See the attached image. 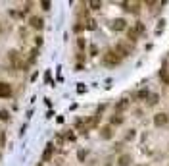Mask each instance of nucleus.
I'll return each instance as SVG.
<instances>
[{
  "mask_svg": "<svg viewBox=\"0 0 169 166\" xmlns=\"http://www.w3.org/2000/svg\"><path fill=\"white\" fill-rule=\"evenodd\" d=\"M104 64L106 66H119L121 64V56L115 52V50H108L104 54Z\"/></svg>",
  "mask_w": 169,
  "mask_h": 166,
  "instance_id": "nucleus-1",
  "label": "nucleus"
},
{
  "mask_svg": "<svg viewBox=\"0 0 169 166\" xmlns=\"http://www.w3.org/2000/svg\"><path fill=\"white\" fill-rule=\"evenodd\" d=\"M115 52L119 54L121 58L123 56H129L131 52H133V43H127V45H125V43H119V45L115 47Z\"/></svg>",
  "mask_w": 169,
  "mask_h": 166,
  "instance_id": "nucleus-2",
  "label": "nucleus"
},
{
  "mask_svg": "<svg viewBox=\"0 0 169 166\" xmlns=\"http://www.w3.org/2000/svg\"><path fill=\"white\" fill-rule=\"evenodd\" d=\"M109 27H112L113 31H125L127 29V21H125L123 18H117V19H113L112 23H109Z\"/></svg>",
  "mask_w": 169,
  "mask_h": 166,
  "instance_id": "nucleus-3",
  "label": "nucleus"
},
{
  "mask_svg": "<svg viewBox=\"0 0 169 166\" xmlns=\"http://www.w3.org/2000/svg\"><path fill=\"white\" fill-rule=\"evenodd\" d=\"M8 97H12V85L0 81V99H8Z\"/></svg>",
  "mask_w": 169,
  "mask_h": 166,
  "instance_id": "nucleus-4",
  "label": "nucleus"
},
{
  "mask_svg": "<svg viewBox=\"0 0 169 166\" xmlns=\"http://www.w3.org/2000/svg\"><path fill=\"white\" fill-rule=\"evenodd\" d=\"M169 122V118H167V114H163V112H158L156 116H154V124L156 126H165Z\"/></svg>",
  "mask_w": 169,
  "mask_h": 166,
  "instance_id": "nucleus-5",
  "label": "nucleus"
},
{
  "mask_svg": "<svg viewBox=\"0 0 169 166\" xmlns=\"http://www.w3.org/2000/svg\"><path fill=\"white\" fill-rule=\"evenodd\" d=\"M131 162H133L131 155H121L119 158H117V164H119V166H131Z\"/></svg>",
  "mask_w": 169,
  "mask_h": 166,
  "instance_id": "nucleus-6",
  "label": "nucleus"
},
{
  "mask_svg": "<svg viewBox=\"0 0 169 166\" xmlns=\"http://www.w3.org/2000/svg\"><path fill=\"white\" fill-rule=\"evenodd\" d=\"M100 135H102V139H112V137H113L112 126H104V128H102V132H100Z\"/></svg>",
  "mask_w": 169,
  "mask_h": 166,
  "instance_id": "nucleus-7",
  "label": "nucleus"
},
{
  "mask_svg": "<svg viewBox=\"0 0 169 166\" xmlns=\"http://www.w3.org/2000/svg\"><path fill=\"white\" fill-rule=\"evenodd\" d=\"M42 25H44L42 18H36V16L31 18V27H35V29H42Z\"/></svg>",
  "mask_w": 169,
  "mask_h": 166,
  "instance_id": "nucleus-8",
  "label": "nucleus"
},
{
  "mask_svg": "<svg viewBox=\"0 0 169 166\" xmlns=\"http://www.w3.org/2000/svg\"><path fill=\"white\" fill-rule=\"evenodd\" d=\"M109 124H112V126H121L123 124V116H121V114H113V116L109 118Z\"/></svg>",
  "mask_w": 169,
  "mask_h": 166,
  "instance_id": "nucleus-9",
  "label": "nucleus"
},
{
  "mask_svg": "<svg viewBox=\"0 0 169 166\" xmlns=\"http://www.w3.org/2000/svg\"><path fill=\"white\" fill-rule=\"evenodd\" d=\"M127 106H129V100H127V99H121L119 103L115 104V108H117V114H119L121 110H125V108H127Z\"/></svg>",
  "mask_w": 169,
  "mask_h": 166,
  "instance_id": "nucleus-10",
  "label": "nucleus"
},
{
  "mask_svg": "<svg viewBox=\"0 0 169 166\" xmlns=\"http://www.w3.org/2000/svg\"><path fill=\"white\" fill-rule=\"evenodd\" d=\"M52 153H54V147H52V145H48V147H46V151H44V155H42V162L50 160V156H52Z\"/></svg>",
  "mask_w": 169,
  "mask_h": 166,
  "instance_id": "nucleus-11",
  "label": "nucleus"
},
{
  "mask_svg": "<svg viewBox=\"0 0 169 166\" xmlns=\"http://www.w3.org/2000/svg\"><path fill=\"white\" fill-rule=\"evenodd\" d=\"M159 103V95L158 93H152V95H148V104L154 106V104H158Z\"/></svg>",
  "mask_w": 169,
  "mask_h": 166,
  "instance_id": "nucleus-12",
  "label": "nucleus"
},
{
  "mask_svg": "<svg viewBox=\"0 0 169 166\" xmlns=\"http://www.w3.org/2000/svg\"><path fill=\"white\" fill-rule=\"evenodd\" d=\"M127 37H129L131 43H135V41L138 39V31H136V29H129V31H127Z\"/></svg>",
  "mask_w": 169,
  "mask_h": 166,
  "instance_id": "nucleus-13",
  "label": "nucleus"
},
{
  "mask_svg": "<svg viewBox=\"0 0 169 166\" xmlns=\"http://www.w3.org/2000/svg\"><path fill=\"white\" fill-rule=\"evenodd\" d=\"M135 137H136V132H135V129H129L127 135H125V141H133Z\"/></svg>",
  "mask_w": 169,
  "mask_h": 166,
  "instance_id": "nucleus-14",
  "label": "nucleus"
},
{
  "mask_svg": "<svg viewBox=\"0 0 169 166\" xmlns=\"http://www.w3.org/2000/svg\"><path fill=\"white\" fill-rule=\"evenodd\" d=\"M0 120H2V122H8V120H10V112H8V110H0Z\"/></svg>",
  "mask_w": 169,
  "mask_h": 166,
  "instance_id": "nucleus-15",
  "label": "nucleus"
},
{
  "mask_svg": "<svg viewBox=\"0 0 169 166\" xmlns=\"http://www.w3.org/2000/svg\"><path fill=\"white\" fill-rule=\"evenodd\" d=\"M136 99H148V91H146V89L138 91V93H136Z\"/></svg>",
  "mask_w": 169,
  "mask_h": 166,
  "instance_id": "nucleus-16",
  "label": "nucleus"
},
{
  "mask_svg": "<svg viewBox=\"0 0 169 166\" xmlns=\"http://www.w3.org/2000/svg\"><path fill=\"white\" fill-rule=\"evenodd\" d=\"M94 27H96V23H94L92 19H89V21H86V29H94Z\"/></svg>",
  "mask_w": 169,
  "mask_h": 166,
  "instance_id": "nucleus-17",
  "label": "nucleus"
},
{
  "mask_svg": "<svg viewBox=\"0 0 169 166\" xmlns=\"http://www.w3.org/2000/svg\"><path fill=\"white\" fill-rule=\"evenodd\" d=\"M135 29H136L138 33H144V25L140 23V21H138V23H136V27H135Z\"/></svg>",
  "mask_w": 169,
  "mask_h": 166,
  "instance_id": "nucleus-18",
  "label": "nucleus"
},
{
  "mask_svg": "<svg viewBox=\"0 0 169 166\" xmlns=\"http://www.w3.org/2000/svg\"><path fill=\"white\" fill-rule=\"evenodd\" d=\"M79 160H85V158H86V151H79Z\"/></svg>",
  "mask_w": 169,
  "mask_h": 166,
  "instance_id": "nucleus-19",
  "label": "nucleus"
},
{
  "mask_svg": "<svg viewBox=\"0 0 169 166\" xmlns=\"http://www.w3.org/2000/svg\"><path fill=\"white\" fill-rule=\"evenodd\" d=\"M89 6H90V8H92V10H98V8H100V6H102V4H100V2H90Z\"/></svg>",
  "mask_w": 169,
  "mask_h": 166,
  "instance_id": "nucleus-20",
  "label": "nucleus"
},
{
  "mask_svg": "<svg viewBox=\"0 0 169 166\" xmlns=\"http://www.w3.org/2000/svg\"><path fill=\"white\" fill-rule=\"evenodd\" d=\"M40 6H42V10H50V2H46V0H44V2H40Z\"/></svg>",
  "mask_w": 169,
  "mask_h": 166,
  "instance_id": "nucleus-21",
  "label": "nucleus"
},
{
  "mask_svg": "<svg viewBox=\"0 0 169 166\" xmlns=\"http://www.w3.org/2000/svg\"><path fill=\"white\" fill-rule=\"evenodd\" d=\"M77 45H79V48H85V41H83V39H79V41H77Z\"/></svg>",
  "mask_w": 169,
  "mask_h": 166,
  "instance_id": "nucleus-22",
  "label": "nucleus"
},
{
  "mask_svg": "<svg viewBox=\"0 0 169 166\" xmlns=\"http://www.w3.org/2000/svg\"><path fill=\"white\" fill-rule=\"evenodd\" d=\"M167 118H169V114H167Z\"/></svg>",
  "mask_w": 169,
  "mask_h": 166,
  "instance_id": "nucleus-23",
  "label": "nucleus"
},
{
  "mask_svg": "<svg viewBox=\"0 0 169 166\" xmlns=\"http://www.w3.org/2000/svg\"><path fill=\"white\" fill-rule=\"evenodd\" d=\"M39 166H42V164H39Z\"/></svg>",
  "mask_w": 169,
  "mask_h": 166,
  "instance_id": "nucleus-24",
  "label": "nucleus"
}]
</instances>
